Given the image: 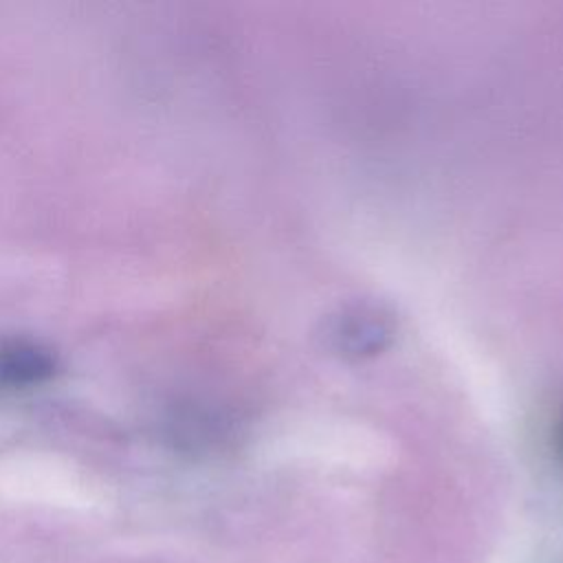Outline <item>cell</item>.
Here are the masks:
<instances>
[{"label":"cell","mask_w":563,"mask_h":563,"mask_svg":"<svg viewBox=\"0 0 563 563\" xmlns=\"http://www.w3.org/2000/svg\"><path fill=\"white\" fill-rule=\"evenodd\" d=\"M55 358L48 350L29 341H11L0 345V385L22 387L48 378Z\"/></svg>","instance_id":"6da1fadb"}]
</instances>
